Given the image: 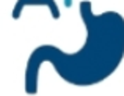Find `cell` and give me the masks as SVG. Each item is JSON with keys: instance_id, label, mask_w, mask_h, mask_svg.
<instances>
[{"instance_id": "cell-1", "label": "cell", "mask_w": 124, "mask_h": 96, "mask_svg": "<svg viewBox=\"0 0 124 96\" xmlns=\"http://www.w3.org/2000/svg\"><path fill=\"white\" fill-rule=\"evenodd\" d=\"M80 17L86 28L85 44L74 54H64L54 46L44 52L66 82L77 87H90L105 80L118 69L124 58V17L116 11L94 14L91 2L79 5Z\"/></svg>"}, {"instance_id": "cell-2", "label": "cell", "mask_w": 124, "mask_h": 96, "mask_svg": "<svg viewBox=\"0 0 124 96\" xmlns=\"http://www.w3.org/2000/svg\"><path fill=\"white\" fill-rule=\"evenodd\" d=\"M71 2H72V0H64V6H66V8H69V6H71Z\"/></svg>"}]
</instances>
